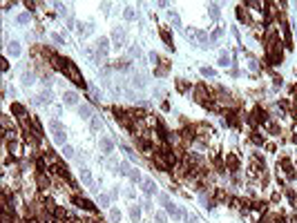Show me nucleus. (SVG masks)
<instances>
[{
  "label": "nucleus",
  "instance_id": "f257e3e1",
  "mask_svg": "<svg viewBox=\"0 0 297 223\" xmlns=\"http://www.w3.org/2000/svg\"><path fill=\"white\" fill-rule=\"evenodd\" d=\"M65 74H67V76H69V78H72V81L76 83V85H78V87H83V89H85V81H83L81 72H78V67L74 65L72 60H69V65H67V72H65Z\"/></svg>",
  "mask_w": 297,
  "mask_h": 223
},
{
  "label": "nucleus",
  "instance_id": "f03ea898",
  "mask_svg": "<svg viewBox=\"0 0 297 223\" xmlns=\"http://www.w3.org/2000/svg\"><path fill=\"white\" fill-rule=\"evenodd\" d=\"M49 127H51V132H54V141L58 143V145H65V129H63V125L58 121H51Z\"/></svg>",
  "mask_w": 297,
  "mask_h": 223
},
{
  "label": "nucleus",
  "instance_id": "7ed1b4c3",
  "mask_svg": "<svg viewBox=\"0 0 297 223\" xmlns=\"http://www.w3.org/2000/svg\"><path fill=\"white\" fill-rule=\"evenodd\" d=\"M161 203L165 205V210H168V214H172V219H179L181 216V212H179V208H176V205L170 201L168 196H165V194H161Z\"/></svg>",
  "mask_w": 297,
  "mask_h": 223
},
{
  "label": "nucleus",
  "instance_id": "20e7f679",
  "mask_svg": "<svg viewBox=\"0 0 297 223\" xmlns=\"http://www.w3.org/2000/svg\"><path fill=\"white\" fill-rule=\"evenodd\" d=\"M74 203L78 205V208H83V210H87V212H96V205L89 201V199H81V196H74L72 199Z\"/></svg>",
  "mask_w": 297,
  "mask_h": 223
},
{
  "label": "nucleus",
  "instance_id": "39448f33",
  "mask_svg": "<svg viewBox=\"0 0 297 223\" xmlns=\"http://www.w3.org/2000/svg\"><path fill=\"white\" fill-rule=\"evenodd\" d=\"M81 181L85 187H94V179H92V172H89L85 165H81Z\"/></svg>",
  "mask_w": 297,
  "mask_h": 223
},
{
  "label": "nucleus",
  "instance_id": "423d86ee",
  "mask_svg": "<svg viewBox=\"0 0 297 223\" xmlns=\"http://www.w3.org/2000/svg\"><path fill=\"white\" fill-rule=\"evenodd\" d=\"M253 116H255V123H266L268 121V114H266V110H261V107H255Z\"/></svg>",
  "mask_w": 297,
  "mask_h": 223
},
{
  "label": "nucleus",
  "instance_id": "0eeeda50",
  "mask_svg": "<svg viewBox=\"0 0 297 223\" xmlns=\"http://www.w3.org/2000/svg\"><path fill=\"white\" fill-rule=\"evenodd\" d=\"M123 38H125V36H123V29H118V27H116V29L112 31V40H114V47H121V45H123Z\"/></svg>",
  "mask_w": 297,
  "mask_h": 223
},
{
  "label": "nucleus",
  "instance_id": "6e6552de",
  "mask_svg": "<svg viewBox=\"0 0 297 223\" xmlns=\"http://www.w3.org/2000/svg\"><path fill=\"white\" fill-rule=\"evenodd\" d=\"M226 165L230 167V172H237V170H239V161H237V156H232V154H226Z\"/></svg>",
  "mask_w": 297,
  "mask_h": 223
},
{
  "label": "nucleus",
  "instance_id": "1a4fd4ad",
  "mask_svg": "<svg viewBox=\"0 0 297 223\" xmlns=\"http://www.w3.org/2000/svg\"><path fill=\"white\" fill-rule=\"evenodd\" d=\"M63 100H65L67 105H76L78 96H76V91H65V94H63Z\"/></svg>",
  "mask_w": 297,
  "mask_h": 223
},
{
  "label": "nucleus",
  "instance_id": "9d476101",
  "mask_svg": "<svg viewBox=\"0 0 297 223\" xmlns=\"http://www.w3.org/2000/svg\"><path fill=\"white\" fill-rule=\"evenodd\" d=\"M143 190L147 194H157V183H154L152 179H143Z\"/></svg>",
  "mask_w": 297,
  "mask_h": 223
},
{
  "label": "nucleus",
  "instance_id": "9b49d317",
  "mask_svg": "<svg viewBox=\"0 0 297 223\" xmlns=\"http://www.w3.org/2000/svg\"><path fill=\"white\" fill-rule=\"evenodd\" d=\"M96 47H98V54L101 56H105L107 49H110V40H107V38H101V40L96 43Z\"/></svg>",
  "mask_w": 297,
  "mask_h": 223
},
{
  "label": "nucleus",
  "instance_id": "f8f14e48",
  "mask_svg": "<svg viewBox=\"0 0 297 223\" xmlns=\"http://www.w3.org/2000/svg\"><path fill=\"white\" fill-rule=\"evenodd\" d=\"M101 150L105 152V154H112L114 152V143L110 139H101Z\"/></svg>",
  "mask_w": 297,
  "mask_h": 223
},
{
  "label": "nucleus",
  "instance_id": "ddd939ff",
  "mask_svg": "<svg viewBox=\"0 0 297 223\" xmlns=\"http://www.w3.org/2000/svg\"><path fill=\"white\" fill-rule=\"evenodd\" d=\"M282 165H284V172H286V176H288V179H293L295 172H293V165H290V161H288V158H282Z\"/></svg>",
  "mask_w": 297,
  "mask_h": 223
},
{
  "label": "nucleus",
  "instance_id": "4468645a",
  "mask_svg": "<svg viewBox=\"0 0 297 223\" xmlns=\"http://www.w3.org/2000/svg\"><path fill=\"white\" fill-rule=\"evenodd\" d=\"M38 187H49V176H45V172H38Z\"/></svg>",
  "mask_w": 297,
  "mask_h": 223
},
{
  "label": "nucleus",
  "instance_id": "2eb2a0df",
  "mask_svg": "<svg viewBox=\"0 0 297 223\" xmlns=\"http://www.w3.org/2000/svg\"><path fill=\"white\" fill-rule=\"evenodd\" d=\"M168 67H170V62H168V60H161V65L154 69V74H157V76H163V74L168 72Z\"/></svg>",
  "mask_w": 297,
  "mask_h": 223
},
{
  "label": "nucleus",
  "instance_id": "dca6fc26",
  "mask_svg": "<svg viewBox=\"0 0 297 223\" xmlns=\"http://www.w3.org/2000/svg\"><path fill=\"white\" fill-rule=\"evenodd\" d=\"M130 219H132L134 223H136V221L141 219V210L136 208V205H132V208H130Z\"/></svg>",
  "mask_w": 297,
  "mask_h": 223
},
{
  "label": "nucleus",
  "instance_id": "f3484780",
  "mask_svg": "<svg viewBox=\"0 0 297 223\" xmlns=\"http://www.w3.org/2000/svg\"><path fill=\"white\" fill-rule=\"evenodd\" d=\"M161 38H163V43L168 45V47H172V36H170L168 29H161Z\"/></svg>",
  "mask_w": 297,
  "mask_h": 223
},
{
  "label": "nucleus",
  "instance_id": "a211bd4d",
  "mask_svg": "<svg viewBox=\"0 0 297 223\" xmlns=\"http://www.w3.org/2000/svg\"><path fill=\"white\" fill-rule=\"evenodd\" d=\"M78 112H81L83 118H92V110H89V105H81V107H78Z\"/></svg>",
  "mask_w": 297,
  "mask_h": 223
},
{
  "label": "nucleus",
  "instance_id": "6ab92c4d",
  "mask_svg": "<svg viewBox=\"0 0 297 223\" xmlns=\"http://www.w3.org/2000/svg\"><path fill=\"white\" fill-rule=\"evenodd\" d=\"M284 40H286V47L288 49L293 47V38H290V29H288V27H284Z\"/></svg>",
  "mask_w": 297,
  "mask_h": 223
},
{
  "label": "nucleus",
  "instance_id": "aec40b11",
  "mask_svg": "<svg viewBox=\"0 0 297 223\" xmlns=\"http://www.w3.org/2000/svg\"><path fill=\"white\" fill-rule=\"evenodd\" d=\"M110 219H112V223H118V221H121V212H118L116 208H112L110 210Z\"/></svg>",
  "mask_w": 297,
  "mask_h": 223
},
{
  "label": "nucleus",
  "instance_id": "412c9836",
  "mask_svg": "<svg viewBox=\"0 0 297 223\" xmlns=\"http://www.w3.org/2000/svg\"><path fill=\"white\" fill-rule=\"evenodd\" d=\"M9 54L14 56V58H16V56H20V47H18V43H11V45H9Z\"/></svg>",
  "mask_w": 297,
  "mask_h": 223
},
{
  "label": "nucleus",
  "instance_id": "4be33fe9",
  "mask_svg": "<svg viewBox=\"0 0 297 223\" xmlns=\"http://www.w3.org/2000/svg\"><path fill=\"white\" fill-rule=\"evenodd\" d=\"M221 36H224V29L219 27V29H215V31H212V36H210V40H212V43H217V40L221 38Z\"/></svg>",
  "mask_w": 297,
  "mask_h": 223
},
{
  "label": "nucleus",
  "instance_id": "5701e85b",
  "mask_svg": "<svg viewBox=\"0 0 297 223\" xmlns=\"http://www.w3.org/2000/svg\"><path fill=\"white\" fill-rule=\"evenodd\" d=\"M130 179H132L134 183H141L143 179H141V174H139V170H130Z\"/></svg>",
  "mask_w": 297,
  "mask_h": 223
},
{
  "label": "nucleus",
  "instance_id": "b1692460",
  "mask_svg": "<svg viewBox=\"0 0 297 223\" xmlns=\"http://www.w3.org/2000/svg\"><path fill=\"white\" fill-rule=\"evenodd\" d=\"M63 156H65V158H72L74 156V150H72L69 145H63Z\"/></svg>",
  "mask_w": 297,
  "mask_h": 223
},
{
  "label": "nucleus",
  "instance_id": "393cba45",
  "mask_svg": "<svg viewBox=\"0 0 297 223\" xmlns=\"http://www.w3.org/2000/svg\"><path fill=\"white\" fill-rule=\"evenodd\" d=\"M89 125H92V132H98V129H101V121L96 116H92V123H89Z\"/></svg>",
  "mask_w": 297,
  "mask_h": 223
},
{
  "label": "nucleus",
  "instance_id": "a878e982",
  "mask_svg": "<svg viewBox=\"0 0 297 223\" xmlns=\"http://www.w3.org/2000/svg\"><path fill=\"white\" fill-rule=\"evenodd\" d=\"M208 9H210V16H212V18H215V20H217V18H219V7H217V5H210V7H208Z\"/></svg>",
  "mask_w": 297,
  "mask_h": 223
},
{
  "label": "nucleus",
  "instance_id": "bb28decb",
  "mask_svg": "<svg viewBox=\"0 0 297 223\" xmlns=\"http://www.w3.org/2000/svg\"><path fill=\"white\" fill-rule=\"evenodd\" d=\"M123 16H125V20H134V9H130V7H128V9L123 11Z\"/></svg>",
  "mask_w": 297,
  "mask_h": 223
},
{
  "label": "nucleus",
  "instance_id": "cd10ccee",
  "mask_svg": "<svg viewBox=\"0 0 297 223\" xmlns=\"http://www.w3.org/2000/svg\"><path fill=\"white\" fill-rule=\"evenodd\" d=\"M22 83H25V85H31V83H34V74H22Z\"/></svg>",
  "mask_w": 297,
  "mask_h": 223
},
{
  "label": "nucleus",
  "instance_id": "c85d7f7f",
  "mask_svg": "<svg viewBox=\"0 0 297 223\" xmlns=\"http://www.w3.org/2000/svg\"><path fill=\"white\" fill-rule=\"evenodd\" d=\"M18 22H20V25H27V22H29V14H20L18 16Z\"/></svg>",
  "mask_w": 297,
  "mask_h": 223
},
{
  "label": "nucleus",
  "instance_id": "c756f323",
  "mask_svg": "<svg viewBox=\"0 0 297 223\" xmlns=\"http://www.w3.org/2000/svg\"><path fill=\"white\" fill-rule=\"evenodd\" d=\"M253 208H255V210H261V212H264V210H266V203H264V201H255V203H253Z\"/></svg>",
  "mask_w": 297,
  "mask_h": 223
},
{
  "label": "nucleus",
  "instance_id": "7c9ffc66",
  "mask_svg": "<svg viewBox=\"0 0 297 223\" xmlns=\"http://www.w3.org/2000/svg\"><path fill=\"white\" fill-rule=\"evenodd\" d=\"M253 143H257V145H261V143H264V136H259L257 132H253Z\"/></svg>",
  "mask_w": 297,
  "mask_h": 223
},
{
  "label": "nucleus",
  "instance_id": "2f4dec72",
  "mask_svg": "<svg viewBox=\"0 0 297 223\" xmlns=\"http://www.w3.org/2000/svg\"><path fill=\"white\" fill-rule=\"evenodd\" d=\"M154 221H157V223H165V214L163 212H157V214H154Z\"/></svg>",
  "mask_w": 297,
  "mask_h": 223
},
{
  "label": "nucleus",
  "instance_id": "473e14b6",
  "mask_svg": "<svg viewBox=\"0 0 297 223\" xmlns=\"http://www.w3.org/2000/svg\"><path fill=\"white\" fill-rule=\"evenodd\" d=\"M170 20H172V22H174V25H176V27H179V25H181V20H179V16H176V14H174V11H170Z\"/></svg>",
  "mask_w": 297,
  "mask_h": 223
},
{
  "label": "nucleus",
  "instance_id": "72a5a7b5",
  "mask_svg": "<svg viewBox=\"0 0 297 223\" xmlns=\"http://www.w3.org/2000/svg\"><path fill=\"white\" fill-rule=\"evenodd\" d=\"M201 74H203V76H215V69H210V67H201Z\"/></svg>",
  "mask_w": 297,
  "mask_h": 223
},
{
  "label": "nucleus",
  "instance_id": "f704fd0d",
  "mask_svg": "<svg viewBox=\"0 0 297 223\" xmlns=\"http://www.w3.org/2000/svg\"><path fill=\"white\" fill-rule=\"evenodd\" d=\"M176 89H179V91H186V89H188V85L179 78V81H176Z\"/></svg>",
  "mask_w": 297,
  "mask_h": 223
},
{
  "label": "nucleus",
  "instance_id": "c9c22d12",
  "mask_svg": "<svg viewBox=\"0 0 297 223\" xmlns=\"http://www.w3.org/2000/svg\"><path fill=\"white\" fill-rule=\"evenodd\" d=\"M11 112H14V114H18V116L22 118V107H20V105H11Z\"/></svg>",
  "mask_w": 297,
  "mask_h": 223
},
{
  "label": "nucleus",
  "instance_id": "e433bc0d",
  "mask_svg": "<svg viewBox=\"0 0 297 223\" xmlns=\"http://www.w3.org/2000/svg\"><path fill=\"white\" fill-rule=\"evenodd\" d=\"M268 129H270V132H273V134H277V132H279V127H277V123H273V121H270V123H268Z\"/></svg>",
  "mask_w": 297,
  "mask_h": 223
},
{
  "label": "nucleus",
  "instance_id": "4c0bfd02",
  "mask_svg": "<svg viewBox=\"0 0 297 223\" xmlns=\"http://www.w3.org/2000/svg\"><path fill=\"white\" fill-rule=\"evenodd\" d=\"M228 60H230V58H228L226 54H221V58H219V65H221V67H226V65H228Z\"/></svg>",
  "mask_w": 297,
  "mask_h": 223
},
{
  "label": "nucleus",
  "instance_id": "58836bf2",
  "mask_svg": "<svg viewBox=\"0 0 297 223\" xmlns=\"http://www.w3.org/2000/svg\"><path fill=\"white\" fill-rule=\"evenodd\" d=\"M125 196H128L130 201H134V199H136V194H134V190H125Z\"/></svg>",
  "mask_w": 297,
  "mask_h": 223
},
{
  "label": "nucleus",
  "instance_id": "ea45409f",
  "mask_svg": "<svg viewBox=\"0 0 297 223\" xmlns=\"http://www.w3.org/2000/svg\"><path fill=\"white\" fill-rule=\"evenodd\" d=\"M98 203L107 205V203H110V196H105V194H101V196H98Z\"/></svg>",
  "mask_w": 297,
  "mask_h": 223
},
{
  "label": "nucleus",
  "instance_id": "a19ab883",
  "mask_svg": "<svg viewBox=\"0 0 297 223\" xmlns=\"http://www.w3.org/2000/svg\"><path fill=\"white\" fill-rule=\"evenodd\" d=\"M197 38H199V43H201V45L205 43V33H203V31H199V33H197Z\"/></svg>",
  "mask_w": 297,
  "mask_h": 223
},
{
  "label": "nucleus",
  "instance_id": "79ce46f5",
  "mask_svg": "<svg viewBox=\"0 0 297 223\" xmlns=\"http://www.w3.org/2000/svg\"><path fill=\"white\" fill-rule=\"evenodd\" d=\"M51 38H54V40L58 43V45H63V43H65V40H63V36H58V33H54V36H51Z\"/></svg>",
  "mask_w": 297,
  "mask_h": 223
},
{
  "label": "nucleus",
  "instance_id": "37998d69",
  "mask_svg": "<svg viewBox=\"0 0 297 223\" xmlns=\"http://www.w3.org/2000/svg\"><path fill=\"white\" fill-rule=\"evenodd\" d=\"M295 114H297V103H295Z\"/></svg>",
  "mask_w": 297,
  "mask_h": 223
}]
</instances>
